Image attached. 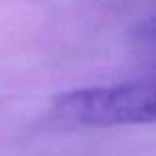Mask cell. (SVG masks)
<instances>
[{
    "label": "cell",
    "mask_w": 156,
    "mask_h": 156,
    "mask_svg": "<svg viewBox=\"0 0 156 156\" xmlns=\"http://www.w3.org/2000/svg\"><path fill=\"white\" fill-rule=\"evenodd\" d=\"M52 112L64 124L84 128L156 122V81L96 86L62 92Z\"/></svg>",
    "instance_id": "cell-1"
}]
</instances>
